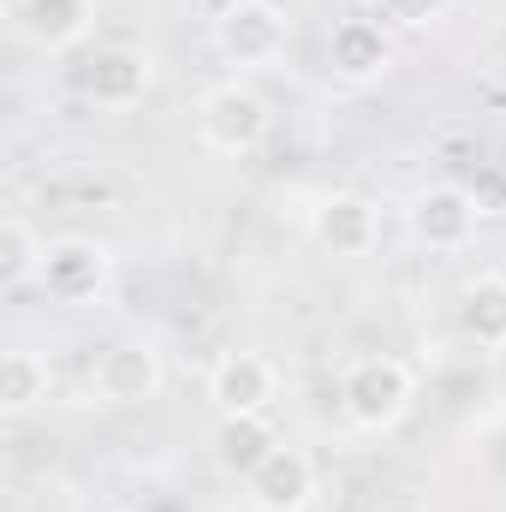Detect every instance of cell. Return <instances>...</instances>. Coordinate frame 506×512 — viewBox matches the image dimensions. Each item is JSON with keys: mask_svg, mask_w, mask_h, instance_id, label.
Segmentation results:
<instances>
[{"mask_svg": "<svg viewBox=\"0 0 506 512\" xmlns=\"http://www.w3.org/2000/svg\"><path fill=\"white\" fill-rule=\"evenodd\" d=\"M417 405V376L405 358L393 352H370V358H352L346 376H340V411L358 435H387L411 417Z\"/></svg>", "mask_w": 506, "mask_h": 512, "instance_id": "1", "label": "cell"}, {"mask_svg": "<svg viewBox=\"0 0 506 512\" xmlns=\"http://www.w3.org/2000/svg\"><path fill=\"white\" fill-rule=\"evenodd\" d=\"M268 126H274L268 102L256 96L251 84H239V78L203 90V102H197V137H203V149H215V155H227V161L262 149Z\"/></svg>", "mask_w": 506, "mask_h": 512, "instance_id": "2", "label": "cell"}, {"mask_svg": "<svg viewBox=\"0 0 506 512\" xmlns=\"http://www.w3.org/2000/svg\"><path fill=\"white\" fill-rule=\"evenodd\" d=\"M286 42H292V18L274 0H227L215 18V54L239 72L274 66L286 54Z\"/></svg>", "mask_w": 506, "mask_h": 512, "instance_id": "3", "label": "cell"}, {"mask_svg": "<svg viewBox=\"0 0 506 512\" xmlns=\"http://www.w3.org/2000/svg\"><path fill=\"white\" fill-rule=\"evenodd\" d=\"M477 221H483V203L465 185H423L405 203V227L423 251H465L477 239Z\"/></svg>", "mask_w": 506, "mask_h": 512, "instance_id": "4", "label": "cell"}, {"mask_svg": "<svg viewBox=\"0 0 506 512\" xmlns=\"http://www.w3.org/2000/svg\"><path fill=\"white\" fill-rule=\"evenodd\" d=\"M72 84H78V96L96 102V108H137V102L149 96V84H155V60H149L143 48L108 42V48H96V54L72 72Z\"/></svg>", "mask_w": 506, "mask_h": 512, "instance_id": "5", "label": "cell"}, {"mask_svg": "<svg viewBox=\"0 0 506 512\" xmlns=\"http://www.w3.org/2000/svg\"><path fill=\"white\" fill-rule=\"evenodd\" d=\"M108 280H114V251H108L102 239H84V233L48 239V256H42V292H48V298H60V304H90Z\"/></svg>", "mask_w": 506, "mask_h": 512, "instance_id": "6", "label": "cell"}, {"mask_svg": "<svg viewBox=\"0 0 506 512\" xmlns=\"http://www.w3.org/2000/svg\"><path fill=\"white\" fill-rule=\"evenodd\" d=\"M280 399V370L262 352H227L209 370V405L215 417H268Z\"/></svg>", "mask_w": 506, "mask_h": 512, "instance_id": "7", "label": "cell"}, {"mask_svg": "<svg viewBox=\"0 0 506 512\" xmlns=\"http://www.w3.org/2000/svg\"><path fill=\"white\" fill-rule=\"evenodd\" d=\"M310 239L334 256H370L381 245V209L364 191H328L310 209Z\"/></svg>", "mask_w": 506, "mask_h": 512, "instance_id": "8", "label": "cell"}, {"mask_svg": "<svg viewBox=\"0 0 506 512\" xmlns=\"http://www.w3.org/2000/svg\"><path fill=\"white\" fill-rule=\"evenodd\" d=\"M90 382L102 393V405H149L167 387V364H161V352L149 340H120V346H108L96 358Z\"/></svg>", "mask_w": 506, "mask_h": 512, "instance_id": "9", "label": "cell"}, {"mask_svg": "<svg viewBox=\"0 0 506 512\" xmlns=\"http://www.w3.org/2000/svg\"><path fill=\"white\" fill-rule=\"evenodd\" d=\"M12 36L42 48V54H66L90 36L96 24V0H6Z\"/></svg>", "mask_w": 506, "mask_h": 512, "instance_id": "10", "label": "cell"}, {"mask_svg": "<svg viewBox=\"0 0 506 512\" xmlns=\"http://www.w3.org/2000/svg\"><path fill=\"white\" fill-rule=\"evenodd\" d=\"M245 495L256 512H304L316 501V459L292 441H280L251 477H245Z\"/></svg>", "mask_w": 506, "mask_h": 512, "instance_id": "11", "label": "cell"}, {"mask_svg": "<svg viewBox=\"0 0 506 512\" xmlns=\"http://www.w3.org/2000/svg\"><path fill=\"white\" fill-rule=\"evenodd\" d=\"M393 36L381 18H340L328 30V66L340 84H381L393 72Z\"/></svg>", "mask_w": 506, "mask_h": 512, "instance_id": "12", "label": "cell"}, {"mask_svg": "<svg viewBox=\"0 0 506 512\" xmlns=\"http://www.w3.org/2000/svg\"><path fill=\"white\" fill-rule=\"evenodd\" d=\"M453 322H459V334L477 352H506V274L501 268H489V274H477V280L459 286Z\"/></svg>", "mask_w": 506, "mask_h": 512, "instance_id": "13", "label": "cell"}, {"mask_svg": "<svg viewBox=\"0 0 506 512\" xmlns=\"http://www.w3.org/2000/svg\"><path fill=\"white\" fill-rule=\"evenodd\" d=\"M274 447H280V435H274L268 417H221L215 423V441H209V453H215V465L227 477H251Z\"/></svg>", "mask_w": 506, "mask_h": 512, "instance_id": "14", "label": "cell"}, {"mask_svg": "<svg viewBox=\"0 0 506 512\" xmlns=\"http://www.w3.org/2000/svg\"><path fill=\"white\" fill-rule=\"evenodd\" d=\"M48 387H54V370H48L42 352H30V346H12L6 352V364H0V411L6 417L36 411L48 399Z\"/></svg>", "mask_w": 506, "mask_h": 512, "instance_id": "15", "label": "cell"}, {"mask_svg": "<svg viewBox=\"0 0 506 512\" xmlns=\"http://www.w3.org/2000/svg\"><path fill=\"white\" fill-rule=\"evenodd\" d=\"M42 256H48V245L36 239V227H30L24 215H6V221H0V286H6V292L42 280Z\"/></svg>", "mask_w": 506, "mask_h": 512, "instance_id": "16", "label": "cell"}, {"mask_svg": "<svg viewBox=\"0 0 506 512\" xmlns=\"http://www.w3.org/2000/svg\"><path fill=\"white\" fill-rule=\"evenodd\" d=\"M370 12H376L381 24H399V30H423V24H435V18L447 12V0H370Z\"/></svg>", "mask_w": 506, "mask_h": 512, "instance_id": "17", "label": "cell"}, {"mask_svg": "<svg viewBox=\"0 0 506 512\" xmlns=\"http://www.w3.org/2000/svg\"><path fill=\"white\" fill-rule=\"evenodd\" d=\"M120 512H131V507H120Z\"/></svg>", "mask_w": 506, "mask_h": 512, "instance_id": "18", "label": "cell"}]
</instances>
